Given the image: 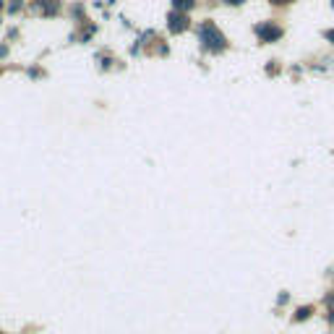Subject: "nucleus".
I'll use <instances>...</instances> for the list:
<instances>
[{
    "instance_id": "nucleus-1",
    "label": "nucleus",
    "mask_w": 334,
    "mask_h": 334,
    "mask_svg": "<svg viewBox=\"0 0 334 334\" xmlns=\"http://www.w3.org/2000/svg\"><path fill=\"white\" fill-rule=\"evenodd\" d=\"M199 40H201V47L207 52H225L227 50L225 34L219 32L217 24H211V21H204L199 26Z\"/></svg>"
},
{
    "instance_id": "nucleus-2",
    "label": "nucleus",
    "mask_w": 334,
    "mask_h": 334,
    "mask_svg": "<svg viewBox=\"0 0 334 334\" xmlns=\"http://www.w3.org/2000/svg\"><path fill=\"white\" fill-rule=\"evenodd\" d=\"M253 32H256V37H259V42H279L285 37V29L271 24V21H264V24H259Z\"/></svg>"
},
{
    "instance_id": "nucleus-3",
    "label": "nucleus",
    "mask_w": 334,
    "mask_h": 334,
    "mask_svg": "<svg viewBox=\"0 0 334 334\" xmlns=\"http://www.w3.org/2000/svg\"><path fill=\"white\" fill-rule=\"evenodd\" d=\"M188 26H191V16H188V13L170 11V16H167V29H170V34H183V32H188Z\"/></svg>"
},
{
    "instance_id": "nucleus-4",
    "label": "nucleus",
    "mask_w": 334,
    "mask_h": 334,
    "mask_svg": "<svg viewBox=\"0 0 334 334\" xmlns=\"http://www.w3.org/2000/svg\"><path fill=\"white\" fill-rule=\"evenodd\" d=\"M37 8L42 11V16H58L60 3H58V0H37Z\"/></svg>"
},
{
    "instance_id": "nucleus-5",
    "label": "nucleus",
    "mask_w": 334,
    "mask_h": 334,
    "mask_svg": "<svg viewBox=\"0 0 334 334\" xmlns=\"http://www.w3.org/2000/svg\"><path fill=\"white\" fill-rule=\"evenodd\" d=\"M172 3V11H180V13H188L196 8V0H170Z\"/></svg>"
},
{
    "instance_id": "nucleus-6",
    "label": "nucleus",
    "mask_w": 334,
    "mask_h": 334,
    "mask_svg": "<svg viewBox=\"0 0 334 334\" xmlns=\"http://www.w3.org/2000/svg\"><path fill=\"white\" fill-rule=\"evenodd\" d=\"M313 313V306H303V308H298L295 311V316H292V321H306V318Z\"/></svg>"
},
{
    "instance_id": "nucleus-7",
    "label": "nucleus",
    "mask_w": 334,
    "mask_h": 334,
    "mask_svg": "<svg viewBox=\"0 0 334 334\" xmlns=\"http://www.w3.org/2000/svg\"><path fill=\"white\" fill-rule=\"evenodd\" d=\"M21 8H24V0H11L8 3V13H19Z\"/></svg>"
},
{
    "instance_id": "nucleus-8",
    "label": "nucleus",
    "mask_w": 334,
    "mask_h": 334,
    "mask_svg": "<svg viewBox=\"0 0 334 334\" xmlns=\"http://www.w3.org/2000/svg\"><path fill=\"white\" fill-rule=\"evenodd\" d=\"M324 37H326V40H329V42L334 44V29H326V32H324Z\"/></svg>"
},
{
    "instance_id": "nucleus-9",
    "label": "nucleus",
    "mask_w": 334,
    "mask_h": 334,
    "mask_svg": "<svg viewBox=\"0 0 334 334\" xmlns=\"http://www.w3.org/2000/svg\"><path fill=\"white\" fill-rule=\"evenodd\" d=\"M222 3H227V5H243L246 0H222Z\"/></svg>"
},
{
    "instance_id": "nucleus-10",
    "label": "nucleus",
    "mask_w": 334,
    "mask_h": 334,
    "mask_svg": "<svg viewBox=\"0 0 334 334\" xmlns=\"http://www.w3.org/2000/svg\"><path fill=\"white\" fill-rule=\"evenodd\" d=\"M287 298H290V295H287V292H282V295H279V300H277V303H279V306H285V303H287Z\"/></svg>"
},
{
    "instance_id": "nucleus-11",
    "label": "nucleus",
    "mask_w": 334,
    "mask_h": 334,
    "mask_svg": "<svg viewBox=\"0 0 334 334\" xmlns=\"http://www.w3.org/2000/svg\"><path fill=\"white\" fill-rule=\"evenodd\" d=\"M274 5H287V3H292V0H271Z\"/></svg>"
},
{
    "instance_id": "nucleus-12",
    "label": "nucleus",
    "mask_w": 334,
    "mask_h": 334,
    "mask_svg": "<svg viewBox=\"0 0 334 334\" xmlns=\"http://www.w3.org/2000/svg\"><path fill=\"white\" fill-rule=\"evenodd\" d=\"M326 318H329V324H334V308H329V316Z\"/></svg>"
},
{
    "instance_id": "nucleus-13",
    "label": "nucleus",
    "mask_w": 334,
    "mask_h": 334,
    "mask_svg": "<svg viewBox=\"0 0 334 334\" xmlns=\"http://www.w3.org/2000/svg\"><path fill=\"white\" fill-rule=\"evenodd\" d=\"M3 8H5V3H3V0H0V11H3Z\"/></svg>"
},
{
    "instance_id": "nucleus-14",
    "label": "nucleus",
    "mask_w": 334,
    "mask_h": 334,
    "mask_svg": "<svg viewBox=\"0 0 334 334\" xmlns=\"http://www.w3.org/2000/svg\"><path fill=\"white\" fill-rule=\"evenodd\" d=\"M332 8H334V0H332Z\"/></svg>"
},
{
    "instance_id": "nucleus-15",
    "label": "nucleus",
    "mask_w": 334,
    "mask_h": 334,
    "mask_svg": "<svg viewBox=\"0 0 334 334\" xmlns=\"http://www.w3.org/2000/svg\"><path fill=\"white\" fill-rule=\"evenodd\" d=\"M0 334H3V332H0Z\"/></svg>"
}]
</instances>
